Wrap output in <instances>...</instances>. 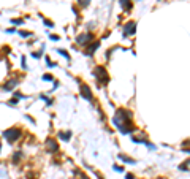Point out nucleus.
Returning <instances> with one entry per match:
<instances>
[{
    "instance_id": "1",
    "label": "nucleus",
    "mask_w": 190,
    "mask_h": 179,
    "mask_svg": "<svg viewBox=\"0 0 190 179\" xmlns=\"http://www.w3.org/2000/svg\"><path fill=\"white\" fill-rule=\"evenodd\" d=\"M113 122L122 133L135 132V125L132 122V111H128V109H117Z\"/></svg>"
},
{
    "instance_id": "2",
    "label": "nucleus",
    "mask_w": 190,
    "mask_h": 179,
    "mask_svg": "<svg viewBox=\"0 0 190 179\" xmlns=\"http://www.w3.org/2000/svg\"><path fill=\"white\" fill-rule=\"evenodd\" d=\"M21 135H22V130L19 127H11V128H7V130L3 132V138L7 139L10 144H14L21 138Z\"/></svg>"
},
{
    "instance_id": "3",
    "label": "nucleus",
    "mask_w": 190,
    "mask_h": 179,
    "mask_svg": "<svg viewBox=\"0 0 190 179\" xmlns=\"http://www.w3.org/2000/svg\"><path fill=\"white\" fill-rule=\"evenodd\" d=\"M92 73H94L95 78H97V81L100 82V84L105 86V84H108V82H109V73H108V70H106L105 67L97 65V67L94 68Z\"/></svg>"
},
{
    "instance_id": "4",
    "label": "nucleus",
    "mask_w": 190,
    "mask_h": 179,
    "mask_svg": "<svg viewBox=\"0 0 190 179\" xmlns=\"http://www.w3.org/2000/svg\"><path fill=\"white\" fill-rule=\"evenodd\" d=\"M94 40V33H81V35L76 37V44H79V46H87V44H91Z\"/></svg>"
},
{
    "instance_id": "5",
    "label": "nucleus",
    "mask_w": 190,
    "mask_h": 179,
    "mask_svg": "<svg viewBox=\"0 0 190 179\" xmlns=\"http://www.w3.org/2000/svg\"><path fill=\"white\" fill-rule=\"evenodd\" d=\"M21 82V78H10V79L7 81V82H3L2 86H0V89H2L3 92H10V91H13V89L16 87Z\"/></svg>"
},
{
    "instance_id": "6",
    "label": "nucleus",
    "mask_w": 190,
    "mask_h": 179,
    "mask_svg": "<svg viewBox=\"0 0 190 179\" xmlns=\"http://www.w3.org/2000/svg\"><path fill=\"white\" fill-rule=\"evenodd\" d=\"M44 148H46V151L49 154H55L59 151V144L54 138H48L46 141H44Z\"/></svg>"
},
{
    "instance_id": "7",
    "label": "nucleus",
    "mask_w": 190,
    "mask_h": 179,
    "mask_svg": "<svg viewBox=\"0 0 190 179\" xmlns=\"http://www.w3.org/2000/svg\"><path fill=\"white\" fill-rule=\"evenodd\" d=\"M79 94H81L82 98L89 100V102H92V100H94V94H92L91 87H89L87 84H81V86H79Z\"/></svg>"
},
{
    "instance_id": "8",
    "label": "nucleus",
    "mask_w": 190,
    "mask_h": 179,
    "mask_svg": "<svg viewBox=\"0 0 190 179\" xmlns=\"http://www.w3.org/2000/svg\"><path fill=\"white\" fill-rule=\"evenodd\" d=\"M135 32H136V22L135 21H130L124 25V37H130Z\"/></svg>"
},
{
    "instance_id": "9",
    "label": "nucleus",
    "mask_w": 190,
    "mask_h": 179,
    "mask_svg": "<svg viewBox=\"0 0 190 179\" xmlns=\"http://www.w3.org/2000/svg\"><path fill=\"white\" fill-rule=\"evenodd\" d=\"M98 46H100V41H98V40H97V41H92L91 44H87L84 54H86V55H92V54L98 49Z\"/></svg>"
},
{
    "instance_id": "10",
    "label": "nucleus",
    "mask_w": 190,
    "mask_h": 179,
    "mask_svg": "<svg viewBox=\"0 0 190 179\" xmlns=\"http://www.w3.org/2000/svg\"><path fill=\"white\" fill-rule=\"evenodd\" d=\"M22 159H24V152H22V151H16V152L11 155V163H13V165H18Z\"/></svg>"
},
{
    "instance_id": "11",
    "label": "nucleus",
    "mask_w": 190,
    "mask_h": 179,
    "mask_svg": "<svg viewBox=\"0 0 190 179\" xmlns=\"http://www.w3.org/2000/svg\"><path fill=\"white\" fill-rule=\"evenodd\" d=\"M57 136H59L60 141H70V138H71V132H70V130H67V132L60 130V132L57 133Z\"/></svg>"
},
{
    "instance_id": "12",
    "label": "nucleus",
    "mask_w": 190,
    "mask_h": 179,
    "mask_svg": "<svg viewBox=\"0 0 190 179\" xmlns=\"http://www.w3.org/2000/svg\"><path fill=\"white\" fill-rule=\"evenodd\" d=\"M119 3H120V7L124 8L125 11H130L132 7H133V2H132V0H119Z\"/></svg>"
},
{
    "instance_id": "13",
    "label": "nucleus",
    "mask_w": 190,
    "mask_h": 179,
    "mask_svg": "<svg viewBox=\"0 0 190 179\" xmlns=\"http://www.w3.org/2000/svg\"><path fill=\"white\" fill-rule=\"evenodd\" d=\"M117 157H119V160H122V162H125V163H135V160H133L132 157H127V155L125 154H119V155H117Z\"/></svg>"
},
{
    "instance_id": "14",
    "label": "nucleus",
    "mask_w": 190,
    "mask_h": 179,
    "mask_svg": "<svg viewBox=\"0 0 190 179\" xmlns=\"http://www.w3.org/2000/svg\"><path fill=\"white\" fill-rule=\"evenodd\" d=\"M40 98H41V100H44L48 106H51V105H52V100H51V98H48V97H46V95H44V94H41V95H40Z\"/></svg>"
},
{
    "instance_id": "15",
    "label": "nucleus",
    "mask_w": 190,
    "mask_h": 179,
    "mask_svg": "<svg viewBox=\"0 0 190 179\" xmlns=\"http://www.w3.org/2000/svg\"><path fill=\"white\" fill-rule=\"evenodd\" d=\"M18 103H19V100H18V98H11V100H8V102H7L8 106H16Z\"/></svg>"
},
{
    "instance_id": "16",
    "label": "nucleus",
    "mask_w": 190,
    "mask_h": 179,
    "mask_svg": "<svg viewBox=\"0 0 190 179\" xmlns=\"http://www.w3.org/2000/svg\"><path fill=\"white\" fill-rule=\"evenodd\" d=\"M78 3H79V7H82V8H86L89 3H91V0H78Z\"/></svg>"
},
{
    "instance_id": "17",
    "label": "nucleus",
    "mask_w": 190,
    "mask_h": 179,
    "mask_svg": "<svg viewBox=\"0 0 190 179\" xmlns=\"http://www.w3.org/2000/svg\"><path fill=\"white\" fill-rule=\"evenodd\" d=\"M22 19H19V18H14V19H11V24H14V25H22Z\"/></svg>"
},
{
    "instance_id": "18",
    "label": "nucleus",
    "mask_w": 190,
    "mask_h": 179,
    "mask_svg": "<svg viewBox=\"0 0 190 179\" xmlns=\"http://www.w3.org/2000/svg\"><path fill=\"white\" fill-rule=\"evenodd\" d=\"M57 52H60V54H62V55H64V57H65L67 60H70V54H68V52H67V51H65V49H59V51H57Z\"/></svg>"
},
{
    "instance_id": "19",
    "label": "nucleus",
    "mask_w": 190,
    "mask_h": 179,
    "mask_svg": "<svg viewBox=\"0 0 190 179\" xmlns=\"http://www.w3.org/2000/svg\"><path fill=\"white\" fill-rule=\"evenodd\" d=\"M43 81H54V76L46 73V75H43Z\"/></svg>"
},
{
    "instance_id": "20",
    "label": "nucleus",
    "mask_w": 190,
    "mask_h": 179,
    "mask_svg": "<svg viewBox=\"0 0 190 179\" xmlns=\"http://www.w3.org/2000/svg\"><path fill=\"white\" fill-rule=\"evenodd\" d=\"M19 35L24 37V38H27V37H32V33L30 32H25V30H19Z\"/></svg>"
},
{
    "instance_id": "21",
    "label": "nucleus",
    "mask_w": 190,
    "mask_h": 179,
    "mask_svg": "<svg viewBox=\"0 0 190 179\" xmlns=\"http://www.w3.org/2000/svg\"><path fill=\"white\" fill-rule=\"evenodd\" d=\"M43 22H44V24H46L48 27H51V29L54 27V22H52V21H49V19H44V18H43Z\"/></svg>"
},
{
    "instance_id": "22",
    "label": "nucleus",
    "mask_w": 190,
    "mask_h": 179,
    "mask_svg": "<svg viewBox=\"0 0 190 179\" xmlns=\"http://www.w3.org/2000/svg\"><path fill=\"white\" fill-rule=\"evenodd\" d=\"M44 60H46V64H48V67H49V68H52V67H55V64H52V62H51V59H49L48 55L44 57Z\"/></svg>"
},
{
    "instance_id": "23",
    "label": "nucleus",
    "mask_w": 190,
    "mask_h": 179,
    "mask_svg": "<svg viewBox=\"0 0 190 179\" xmlns=\"http://www.w3.org/2000/svg\"><path fill=\"white\" fill-rule=\"evenodd\" d=\"M14 98L21 100V98H25V95H24V94H21V92H14Z\"/></svg>"
},
{
    "instance_id": "24",
    "label": "nucleus",
    "mask_w": 190,
    "mask_h": 179,
    "mask_svg": "<svg viewBox=\"0 0 190 179\" xmlns=\"http://www.w3.org/2000/svg\"><path fill=\"white\" fill-rule=\"evenodd\" d=\"M21 67H22V70H25V68H27V65H25V57H22V59H21Z\"/></svg>"
},
{
    "instance_id": "25",
    "label": "nucleus",
    "mask_w": 190,
    "mask_h": 179,
    "mask_svg": "<svg viewBox=\"0 0 190 179\" xmlns=\"http://www.w3.org/2000/svg\"><path fill=\"white\" fill-rule=\"evenodd\" d=\"M32 55H33V57H35V59H40V57H41V51H37V52H32Z\"/></svg>"
},
{
    "instance_id": "26",
    "label": "nucleus",
    "mask_w": 190,
    "mask_h": 179,
    "mask_svg": "<svg viewBox=\"0 0 190 179\" xmlns=\"http://www.w3.org/2000/svg\"><path fill=\"white\" fill-rule=\"evenodd\" d=\"M114 171H124V166H119V165H114Z\"/></svg>"
},
{
    "instance_id": "27",
    "label": "nucleus",
    "mask_w": 190,
    "mask_h": 179,
    "mask_svg": "<svg viewBox=\"0 0 190 179\" xmlns=\"http://www.w3.org/2000/svg\"><path fill=\"white\" fill-rule=\"evenodd\" d=\"M49 38H51L52 41H59V40H60V37H59V35H51Z\"/></svg>"
},
{
    "instance_id": "28",
    "label": "nucleus",
    "mask_w": 190,
    "mask_h": 179,
    "mask_svg": "<svg viewBox=\"0 0 190 179\" xmlns=\"http://www.w3.org/2000/svg\"><path fill=\"white\" fill-rule=\"evenodd\" d=\"M125 179H135V176H133V175H132V173H128V175L125 176Z\"/></svg>"
},
{
    "instance_id": "29",
    "label": "nucleus",
    "mask_w": 190,
    "mask_h": 179,
    "mask_svg": "<svg viewBox=\"0 0 190 179\" xmlns=\"http://www.w3.org/2000/svg\"><path fill=\"white\" fill-rule=\"evenodd\" d=\"M7 32H8V33H14V32H16V29H8Z\"/></svg>"
},
{
    "instance_id": "30",
    "label": "nucleus",
    "mask_w": 190,
    "mask_h": 179,
    "mask_svg": "<svg viewBox=\"0 0 190 179\" xmlns=\"http://www.w3.org/2000/svg\"><path fill=\"white\" fill-rule=\"evenodd\" d=\"M81 179H89V178H87L86 175H82V176H81Z\"/></svg>"
},
{
    "instance_id": "31",
    "label": "nucleus",
    "mask_w": 190,
    "mask_h": 179,
    "mask_svg": "<svg viewBox=\"0 0 190 179\" xmlns=\"http://www.w3.org/2000/svg\"><path fill=\"white\" fill-rule=\"evenodd\" d=\"M0 154H2V143H0Z\"/></svg>"
},
{
    "instance_id": "32",
    "label": "nucleus",
    "mask_w": 190,
    "mask_h": 179,
    "mask_svg": "<svg viewBox=\"0 0 190 179\" xmlns=\"http://www.w3.org/2000/svg\"><path fill=\"white\" fill-rule=\"evenodd\" d=\"M159 179H165V178H159Z\"/></svg>"
}]
</instances>
